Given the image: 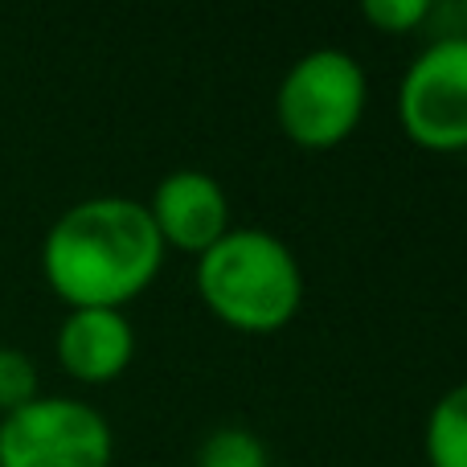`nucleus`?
Masks as SVG:
<instances>
[{
	"label": "nucleus",
	"instance_id": "obj_1",
	"mask_svg": "<svg viewBox=\"0 0 467 467\" xmlns=\"http://www.w3.org/2000/svg\"><path fill=\"white\" fill-rule=\"evenodd\" d=\"M164 242L148 205L103 193L70 205L41 242V271L54 296L70 307H128L164 266Z\"/></svg>",
	"mask_w": 467,
	"mask_h": 467
},
{
	"label": "nucleus",
	"instance_id": "obj_2",
	"mask_svg": "<svg viewBox=\"0 0 467 467\" xmlns=\"http://www.w3.org/2000/svg\"><path fill=\"white\" fill-rule=\"evenodd\" d=\"M197 296L226 328L271 337L304 307V266L296 250L271 230L230 226L205 254H197Z\"/></svg>",
	"mask_w": 467,
	"mask_h": 467
},
{
	"label": "nucleus",
	"instance_id": "obj_3",
	"mask_svg": "<svg viewBox=\"0 0 467 467\" xmlns=\"http://www.w3.org/2000/svg\"><path fill=\"white\" fill-rule=\"evenodd\" d=\"M369 99V82L345 49H307L287 66L275 90V119L291 144L307 152H328L357 131Z\"/></svg>",
	"mask_w": 467,
	"mask_h": 467
},
{
	"label": "nucleus",
	"instance_id": "obj_4",
	"mask_svg": "<svg viewBox=\"0 0 467 467\" xmlns=\"http://www.w3.org/2000/svg\"><path fill=\"white\" fill-rule=\"evenodd\" d=\"M115 435L82 398H33L0 419V467H111Z\"/></svg>",
	"mask_w": 467,
	"mask_h": 467
},
{
	"label": "nucleus",
	"instance_id": "obj_5",
	"mask_svg": "<svg viewBox=\"0 0 467 467\" xmlns=\"http://www.w3.org/2000/svg\"><path fill=\"white\" fill-rule=\"evenodd\" d=\"M406 140L422 152H467V37H439L410 62L394 99Z\"/></svg>",
	"mask_w": 467,
	"mask_h": 467
},
{
	"label": "nucleus",
	"instance_id": "obj_6",
	"mask_svg": "<svg viewBox=\"0 0 467 467\" xmlns=\"http://www.w3.org/2000/svg\"><path fill=\"white\" fill-rule=\"evenodd\" d=\"M144 205L164 250H185L197 258L230 234V197L222 181H213L202 169L169 172Z\"/></svg>",
	"mask_w": 467,
	"mask_h": 467
},
{
	"label": "nucleus",
	"instance_id": "obj_7",
	"mask_svg": "<svg viewBox=\"0 0 467 467\" xmlns=\"http://www.w3.org/2000/svg\"><path fill=\"white\" fill-rule=\"evenodd\" d=\"M57 365L82 386H107L128 373L136 357V328L119 307H70L54 340Z\"/></svg>",
	"mask_w": 467,
	"mask_h": 467
},
{
	"label": "nucleus",
	"instance_id": "obj_8",
	"mask_svg": "<svg viewBox=\"0 0 467 467\" xmlns=\"http://www.w3.org/2000/svg\"><path fill=\"white\" fill-rule=\"evenodd\" d=\"M422 451L431 467H467V381L451 386L431 406Z\"/></svg>",
	"mask_w": 467,
	"mask_h": 467
},
{
	"label": "nucleus",
	"instance_id": "obj_9",
	"mask_svg": "<svg viewBox=\"0 0 467 467\" xmlns=\"http://www.w3.org/2000/svg\"><path fill=\"white\" fill-rule=\"evenodd\" d=\"M197 467H271V451L250 427H222L202 443Z\"/></svg>",
	"mask_w": 467,
	"mask_h": 467
},
{
	"label": "nucleus",
	"instance_id": "obj_10",
	"mask_svg": "<svg viewBox=\"0 0 467 467\" xmlns=\"http://www.w3.org/2000/svg\"><path fill=\"white\" fill-rule=\"evenodd\" d=\"M41 398V373L25 348L0 345V419Z\"/></svg>",
	"mask_w": 467,
	"mask_h": 467
},
{
	"label": "nucleus",
	"instance_id": "obj_11",
	"mask_svg": "<svg viewBox=\"0 0 467 467\" xmlns=\"http://www.w3.org/2000/svg\"><path fill=\"white\" fill-rule=\"evenodd\" d=\"M435 5L431 0H365L361 16L373 25V29L389 33V37H402V33H414L419 25L431 21Z\"/></svg>",
	"mask_w": 467,
	"mask_h": 467
},
{
	"label": "nucleus",
	"instance_id": "obj_12",
	"mask_svg": "<svg viewBox=\"0 0 467 467\" xmlns=\"http://www.w3.org/2000/svg\"><path fill=\"white\" fill-rule=\"evenodd\" d=\"M460 13H463V37H467V5L460 8Z\"/></svg>",
	"mask_w": 467,
	"mask_h": 467
}]
</instances>
